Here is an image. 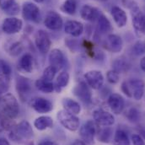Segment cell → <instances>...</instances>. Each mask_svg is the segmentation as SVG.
Masks as SVG:
<instances>
[{
    "label": "cell",
    "mask_w": 145,
    "mask_h": 145,
    "mask_svg": "<svg viewBox=\"0 0 145 145\" xmlns=\"http://www.w3.org/2000/svg\"><path fill=\"white\" fill-rule=\"evenodd\" d=\"M121 90L127 97L140 101L144 94V83L138 78L124 81L121 84Z\"/></svg>",
    "instance_id": "1"
},
{
    "label": "cell",
    "mask_w": 145,
    "mask_h": 145,
    "mask_svg": "<svg viewBox=\"0 0 145 145\" xmlns=\"http://www.w3.org/2000/svg\"><path fill=\"white\" fill-rule=\"evenodd\" d=\"M0 108L2 113L9 117L10 119L17 117L20 112V106L17 99L14 97V95L9 93H7L1 96Z\"/></svg>",
    "instance_id": "2"
},
{
    "label": "cell",
    "mask_w": 145,
    "mask_h": 145,
    "mask_svg": "<svg viewBox=\"0 0 145 145\" xmlns=\"http://www.w3.org/2000/svg\"><path fill=\"white\" fill-rule=\"evenodd\" d=\"M34 136L33 129L27 121H22L15 127H12L9 138L14 142H21L22 140L31 139Z\"/></svg>",
    "instance_id": "3"
},
{
    "label": "cell",
    "mask_w": 145,
    "mask_h": 145,
    "mask_svg": "<svg viewBox=\"0 0 145 145\" xmlns=\"http://www.w3.org/2000/svg\"><path fill=\"white\" fill-rule=\"evenodd\" d=\"M57 117L58 121L66 129L74 132L79 127V119L74 114L69 112L66 110H61L57 112Z\"/></svg>",
    "instance_id": "4"
},
{
    "label": "cell",
    "mask_w": 145,
    "mask_h": 145,
    "mask_svg": "<svg viewBox=\"0 0 145 145\" xmlns=\"http://www.w3.org/2000/svg\"><path fill=\"white\" fill-rule=\"evenodd\" d=\"M16 90L20 96V99L23 102L26 101L32 91L31 82L27 78L18 76L16 78Z\"/></svg>",
    "instance_id": "5"
},
{
    "label": "cell",
    "mask_w": 145,
    "mask_h": 145,
    "mask_svg": "<svg viewBox=\"0 0 145 145\" xmlns=\"http://www.w3.org/2000/svg\"><path fill=\"white\" fill-rule=\"evenodd\" d=\"M95 133L96 130L93 121H87L81 126L79 129V135L81 139L88 145H92L94 144Z\"/></svg>",
    "instance_id": "6"
},
{
    "label": "cell",
    "mask_w": 145,
    "mask_h": 145,
    "mask_svg": "<svg viewBox=\"0 0 145 145\" xmlns=\"http://www.w3.org/2000/svg\"><path fill=\"white\" fill-rule=\"evenodd\" d=\"M12 69L9 64L3 59H0V89L6 92L10 84Z\"/></svg>",
    "instance_id": "7"
},
{
    "label": "cell",
    "mask_w": 145,
    "mask_h": 145,
    "mask_svg": "<svg viewBox=\"0 0 145 145\" xmlns=\"http://www.w3.org/2000/svg\"><path fill=\"white\" fill-rule=\"evenodd\" d=\"M22 15L27 21L38 23L40 20V8L35 3L27 2L25 3L22 8Z\"/></svg>",
    "instance_id": "8"
},
{
    "label": "cell",
    "mask_w": 145,
    "mask_h": 145,
    "mask_svg": "<svg viewBox=\"0 0 145 145\" xmlns=\"http://www.w3.org/2000/svg\"><path fill=\"white\" fill-rule=\"evenodd\" d=\"M35 44L40 53L46 54L51 48V38L45 31L40 30L35 35Z\"/></svg>",
    "instance_id": "9"
},
{
    "label": "cell",
    "mask_w": 145,
    "mask_h": 145,
    "mask_svg": "<svg viewBox=\"0 0 145 145\" xmlns=\"http://www.w3.org/2000/svg\"><path fill=\"white\" fill-rule=\"evenodd\" d=\"M23 27L22 20L15 18V17H9L5 19L2 24V30L4 33L8 35H13L19 33Z\"/></svg>",
    "instance_id": "10"
},
{
    "label": "cell",
    "mask_w": 145,
    "mask_h": 145,
    "mask_svg": "<svg viewBox=\"0 0 145 145\" xmlns=\"http://www.w3.org/2000/svg\"><path fill=\"white\" fill-rule=\"evenodd\" d=\"M84 79L87 84L94 89H99L104 84V76L102 72L98 70H90L84 74Z\"/></svg>",
    "instance_id": "11"
},
{
    "label": "cell",
    "mask_w": 145,
    "mask_h": 145,
    "mask_svg": "<svg viewBox=\"0 0 145 145\" xmlns=\"http://www.w3.org/2000/svg\"><path fill=\"white\" fill-rule=\"evenodd\" d=\"M73 94L84 104H90L92 100V94L89 85L85 82L78 83L73 89Z\"/></svg>",
    "instance_id": "12"
},
{
    "label": "cell",
    "mask_w": 145,
    "mask_h": 145,
    "mask_svg": "<svg viewBox=\"0 0 145 145\" xmlns=\"http://www.w3.org/2000/svg\"><path fill=\"white\" fill-rule=\"evenodd\" d=\"M93 118L97 125L101 127H105L113 125L115 122V118L113 115L109 113L108 111H106L101 109H99L94 111Z\"/></svg>",
    "instance_id": "13"
},
{
    "label": "cell",
    "mask_w": 145,
    "mask_h": 145,
    "mask_svg": "<svg viewBox=\"0 0 145 145\" xmlns=\"http://www.w3.org/2000/svg\"><path fill=\"white\" fill-rule=\"evenodd\" d=\"M66 57L64 53L59 49H53L49 54L50 66L56 69L57 71L61 70L66 65Z\"/></svg>",
    "instance_id": "14"
},
{
    "label": "cell",
    "mask_w": 145,
    "mask_h": 145,
    "mask_svg": "<svg viewBox=\"0 0 145 145\" xmlns=\"http://www.w3.org/2000/svg\"><path fill=\"white\" fill-rule=\"evenodd\" d=\"M45 25L51 31H58L63 26V19L59 14L55 11H50L45 19Z\"/></svg>",
    "instance_id": "15"
},
{
    "label": "cell",
    "mask_w": 145,
    "mask_h": 145,
    "mask_svg": "<svg viewBox=\"0 0 145 145\" xmlns=\"http://www.w3.org/2000/svg\"><path fill=\"white\" fill-rule=\"evenodd\" d=\"M31 106L38 113H47L52 111L53 109L52 103L43 97L33 98L31 101Z\"/></svg>",
    "instance_id": "16"
},
{
    "label": "cell",
    "mask_w": 145,
    "mask_h": 145,
    "mask_svg": "<svg viewBox=\"0 0 145 145\" xmlns=\"http://www.w3.org/2000/svg\"><path fill=\"white\" fill-rule=\"evenodd\" d=\"M104 46L109 52L117 53L122 50L123 42L120 36L111 34V35H109L105 40Z\"/></svg>",
    "instance_id": "17"
},
{
    "label": "cell",
    "mask_w": 145,
    "mask_h": 145,
    "mask_svg": "<svg viewBox=\"0 0 145 145\" xmlns=\"http://www.w3.org/2000/svg\"><path fill=\"white\" fill-rule=\"evenodd\" d=\"M109 107L111 111L116 115L121 114L125 106V101L123 97L119 94H111L107 100Z\"/></svg>",
    "instance_id": "18"
},
{
    "label": "cell",
    "mask_w": 145,
    "mask_h": 145,
    "mask_svg": "<svg viewBox=\"0 0 145 145\" xmlns=\"http://www.w3.org/2000/svg\"><path fill=\"white\" fill-rule=\"evenodd\" d=\"M64 31L70 36L78 37L84 31V25L82 23L76 20H69L65 23Z\"/></svg>",
    "instance_id": "19"
},
{
    "label": "cell",
    "mask_w": 145,
    "mask_h": 145,
    "mask_svg": "<svg viewBox=\"0 0 145 145\" xmlns=\"http://www.w3.org/2000/svg\"><path fill=\"white\" fill-rule=\"evenodd\" d=\"M80 14L81 17L87 21H95V20H98L101 15L100 11L96 8H94L88 4H85L82 7Z\"/></svg>",
    "instance_id": "20"
},
{
    "label": "cell",
    "mask_w": 145,
    "mask_h": 145,
    "mask_svg": "<svg viewBox=\"0 0 145 145\" xmlns=\"http://www.w3.org/2000/svg\"><path fill=\"white\" fill-rule=\"evenodd\" d=\"M111 15L115 23L117 25L118 27L121 28L124 27L127 22V16L126 12L118 6H115L111 8Z\"/></svg>",
    "instance_id": "21"
},
{
    "label": "cell",
    "mask_w": 145,
    "mask_h": 145,
    "mask_svg": "<svg viewBox=\"0 0 145 145\" xmlns=\"http://www.w3.org/2000/svg\"><path fill=\"white\" fill-rule=\"evenodd\" d=\"M133 24L136 31L139 32H145V14L138 8L133 11Z\"/></svg>",
    "instance_id": "22"
},
{
    "label": "cell",
    "mask_w": 145,
    "mask_h": 145,
    "mask_svg": "<svg viewBox=\"0 0 145 145\" xmlns=\"http://www.w3.org/2000/svg\"><path fill=\"white\" fill-rule=\"evenodd\" d=\"M18 66L23 72H31L33 70V57L30 53H26L20 59Z\"/></svg>",
    "instance_id": "23"
},
{
    "label": "cell",
    "mask_w": 145,
    "mask_h": 145,
    "mask_svg": "<svg viewBox=\"0 0 145 145\" xmlns=\"http://www.w3.org/2000/svg\"><path fill=\"white\" fill-rule=\"evenodd\" d=\"M53 126V120L48 116H42L36 118L34 121V127L39 131H43L51 128Z\"/></svg>",
    "instance_id": "24"
},
{
    "label": "cell",
    "mask_w": 145,
    "mask_h": 145,
    "mask_svg": "<svg viewBox=\"0 0 145 145\" xmlns=\"http://www.w3.org/2000/svg\"><path fill=\"white\" fill-rule=\"evenodd\" d=\"M63 106L64 107V110H68L69 112L77 115L81 111V106L79 103L75 101L74 100L70 98H64L62 101Z\"/></svg>",
    "instance_id": "25"
},
{
    "label": "cell",
    "mask_w": 145,
    "mask_h": 145,
    "mask_svg": "<svg viewBox=\"0 0 145 145\" xmlns=\"http://www.w3.org/2000/svg\"><path fill=\"white\" fill-rule=\"evenodd\" d=\"M113 142L115 145H131L128 135L121 129H119L115 133Z\"/></svg>",
    "instance_id": "26"
},
{
    "label": "cell",
    "mask_w": 145,
    "mask_h": 145,
    "mask_svg": "<svg viewBox=\"0 0 145 145\" xmlns=\"http://www.w3.org/2000/svg\"><path fill=\"white\" fill-rule=\"evenodd\" d=\"M69 82V74L67 72H62L57 78L55 83V89L57 92H60L63 88H65Z\"/></svg>",
    "instance_id": "27"
},
{
    "label": "cell",
    "mask_w": 145,
    "mask_h": 145,
    "mask_svg": "<svg viewBox=\"0 0 145 145\" xmlns=\"http://www.w3.org/2000/svg\"><path fill=\"white\" fill-rule=\"evenodd\" d=\"M36 87L37 89H39L40 91L43 92V93H52L54 89H55V86L52 82L49 81H46L42 78L37 79L36 81Z\"/></svg>",
    "instance_id": "28"
},
{
    "label": "cell",
    "mask_w": 145,
    "mask_h": 145,
    "mask_svg": "<svg viewBox=\"0 0 145 145\" xmlns=\"http://www.w3.org/2000/svg\"><path fill=\"white\" fill-rule=\"evenodd\" d=\"M98 28L102 33H107L111 30L110 23L104 14H101L98 18Z\"/></svg>",
    "instance_id": "29"
},
{
    "label": "cell",
    "mask_w": 145,
    "mask_h": 145,
    "mask_svg": "<svg viewBox=\"0 0 145 145\" xmlns=\"http://www.w3.org/2000/svg\"><path fill=\"white\" fill-rule=\"evenodd\" d=\"M62 10L68 14H74L77 10V2L75 0H66L62 6Z\"/></svg>",
    "instance_id": "30"
},
{
    "label": "cell",
    "mask_w": 145,
    "mask_h": 145,
    "mask_svg": "<svg viewBox=\"0 0 145 145\" xmlns=\"http://www.w3.org/2000/svg\"><path fill=\"white\" fill-rule=\"evenodd\" d=\"M11 120L12 119H10L2 112L0 113V133L12 128Z\"/></svg>",
    "instance_id": "31"
},
{
    "label": "cell",
    "mask_w": 145,
    "mask_h": 145,
    "mask_svg": "<svg viewBox=\"0 0 145 145\" xmlns=\"http://www.w3.org/2000/svg\"><path fill=\"white\" fill-rule=\"evenodd\" d=\"M57 70L56 69H54L53 67L52 66H49L47 68H46L43 71L42 73V79L46 80V81H49V82H52V80L54 78L56 73H57Z\"/></svg>",
    "instance_id": "32"
},
{
    "label": "cell",
    "mask_w": 145,
    "mask_h": 145,
    "mask_svg": "<svg viewBox=\"0 0 145 145\" xmlns=\"http://www.w3.org/2000/svg\"><path fill=\"white\" fill-rule=\"evenodd\" d=\"M111 137V130L106 127V128L101 129L98 133V139L102 143H109Z\"/></svg>",
    "instance_id": "33"
},
{
    "label": "cell",
    "mask_w": 145,
    "mask_h": 145,
    "mask_svg": "<svg viewBox=\"0 0 145 145\" xmlns=\"http://www.w3.org/2000/svg\"><path fill=\"white\" fill-rule=\"evenodd\" d=\"M127 69H128V64L121 59L116 60L113 63V70L116 71L118 73L125 72L126 70H127Z\"/></svg>",
    "instance_id": "34"
},
{
    "label": "cell",
    "mask_w": 145,
    "mask_h": 145,
    "mask_svg": "<svg viewBox=\"0 0 145 145\" xmlns=\"http://www.w3.org/2000/svg\"><path fill=\"white\" fill-rule=\"evenodd\" d=\"M139 111L136 108H131L129 109L127 111L126 116L127 117L128 121L131 122H137L139 120Z\"/></svg>",
    "instance_id": "35"
},
{
    "label": "cell",
    "mask_w": 145,
    "mask_h": 145,
    "mask_svg": "<svg viewBox=\"0 0 145 145\" xmlns=\"http://www.w3.org/2000/svg\"><path fill=\"white\" fill-rule=\"evenodd\" d=\"M23 51V46L20 42H14L10 45L8 52L12 56H17Z\"/></svg>",
    "instance_id": "36"
},
{
    "label": "cell",
    "mask_w": 145,
    "mask_h": 145,
    "mask_svg": "<svg viewBox=\"0 0 145 145\" xmlns=\"http://www.w3.org/2000/svg\"><path fill=\"white\" fill-rule=\"evenodd\" d=\"M3 11H4L5 14H7L8 15H12V16L13 15H16L20 12V6H19V4L16 2H14L11 5L8 6L6 8H4Z\"/></svg>",
    "instance_id": "37"
},
{
    "label": "cell",
    "mask_w": 145,
    "mask_h": 145,
    "mask_svg": "<svg viewBox=\"0 0 145 145\" xmlns=\"http://www.w3.org/2000/svg\"><path fill=\"white\" fill-rule=\"evenodd\" d=\"M106 78L108 82H110V84H116L118 83L119 79H120V76L119 73L115 71V70H110L106 73Z\"/></svg>",
    "instance_id": "38"
},
{
    "label": "cell",
    "mask_w": 145,
    "mask_h": 145,
    "mask_svg": "<svg viewBox=\"0 0 145 145\" xmlns=\"http://www.w3.org/2000/svg\"><path fill=\"white\" fill-rule=\"evenodd\" d=\"M132 141L133 145H145L144 140L142 138L140 135L138 134H133L132 137Z\"/></svg>",
    "instance_id": "39"
},
{
    "label": "cell",
    "mask_w": 145,
    "mask_h": 145,
    "mask_svg": "<svg viewBox=\"0 0 145 145\" xmlns=\"http://www.w3.org/2000/svg\"><path fill=\"white\" fill-rule=\"evenodd\" d=\"M134 51L136 54H142L144 53L145 52V47L144 46V44L142 42H138L134 46Z\"/></svg>",
    "instance_id": "40"
},
{
    "label": "cell",
    "mask_w": 145,
    "mask_h": 145,
    "mask_svg": "<svg viewBox=\"0 0 145 145\" xmlns=\"http://www.w3.org/2000/svg\"><path fill=\"white\" fill-rule=\"evenodd\" d=\"M14 2L15 0H0V7L3 10L4 8H6L8 6L11 5Z\"/></svg>",
    "instance_id": "41"
},
{
    "label": "cell",
    "mask_w": 145,
    "mask_h": 145,
    "mask_svg": "<svg viewBox=\"0 0 145 145\" xmlns=\"http://www.w3.org/2000/svg\"><path fill=\"white\" fill-rule=\"evenodd\" d=\"M39 145H57L55 142L53 141H50V140H44V141H41Z\"/></svg>",
    "instance_id": "42"
},
{
    "label": "cell",
    "mask_w": 145,
    "mask_h": 145,
    "mask_svg": "<svg viewBox=\"0 0 145 145\" xmlns=\"http://www.w3.org/2000/svg\"><path fill=\"white\" fill-rule=\"evenodd\" d=\"M0 145H10V144H9V142L6 138H0Z\"/></svg>",
    "instance_id": "43"
},
{
    "label": "cell",
    "mask_w": 145,
    "mask_h": 145,
    "mask_svg": "<svg viewBox=\"0 0 145 145\" xmlns=\"http://www.w3.org/2000/svg\"><path fill=\"white\" fill-rule=\"evenodd\" d=\"M71 145H87L83 140H76Z\"/></svg>",
    "instance_id": "44"
},
{
    "label": "cell",
    "mask_w": 145,
    "mask_h": 145,
    "mask_svg": "<svg viewBox=\"0 0 145 145\" xmlns=\"http://www.w3.org/2000/svg\"><path fill=\"white\" fill-rule=\"evenodd\" d=\"M140 67H141L142 70L145 72V57H143V58L141 59V61H140Z\"/></svg>",
    "instance_id": "45"
},
{
    "label": "cell",
    "mask_w": 145,
    "mask_h": 145,
    "mask_svg": "<svg viewBox=\"0 0 145 145\" xmlns=\"http://www.w3.org/2000/svg\"><path fill=\"white\" fill-rule=\"evenodd\" d=\"M141 135L144 136V138H145V131H142V132H141Z\"/></svg>",
    "instance_id": "46"
},
{
    "label": "cell",
    "mask_w": 145,
    "mask_h": 145,
    "mask_svg": "<svg viewBox=\"0 0 145 145\" xmlns=\"http://www.w3.org/2000/svg\"><path fill=\"white\" fill-rule=\"evenodd\" d=\"M35 2H36V3H42L44 0H34Z\"/></svg>",
    "instance_id": "47"
},
{
    "label": "cell",
    "mask_w": 145,
    "mask_h": 145,
    "mask_svg": "<svg viewBox=\"0 0 145 145\" xmlns=\"http://www.w3.org/2000/svg\"><path fill=\"white\" fill-rule=\"evenodd\" d=\"M3 90L0 89V98H1V96H2V94H3Z\"/></svg>",
    "instance_id": "48"
},
{
    "label": "cell",
    "mask_w": 145,
    "mask_h": 145,
    "mask_svg": "<svg viewBox=\"0 0 145 145\" xmlns=\"http://www.w3.org/2000/svg\"><path fill=\"white\" fill-rule=\"evenodd\" d=\"M96 1H99V2H106L107 0H96Z\"/></svg>",
    "instance_id": "49"
}]
</instances>
